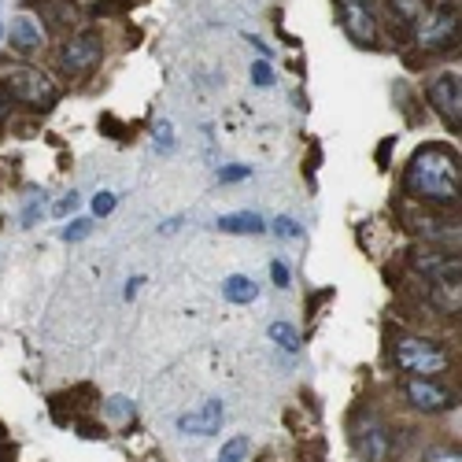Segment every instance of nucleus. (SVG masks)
<instances>
[{
	"mask_svg": "<svg viewBox=\"0 0 462 462\" xmlns=\"http://www.w3.org/2000/svg\"><path fill=\"white\" fill-rule=\"evenodd\" d=\"M426 22H429V27L422 30V41L429 44V49L444 52V49H451V44L458 41V8L455 4H444L441 15H433Z\"/></svg>",
	"mask_w": 462,
	"mask_h": 462,
	"instance_id": "obj_8",
	"label": "nucleus"
},
{
	"mask_svg": "<svg viewBox=\"0 0 462 462\" xmlns=\"http://www.w3.org/2000/svg\"><path fill=\"white\" fill-rule=\"evenodd\" d=\"M429 462H458V455H429Z\"/></svg>",
	"mask_w": 462,
	"mask_h": 462,
	"instance_id": "obj_32",
	"label": "nucleus"
},
{
	"mask_svg": "<svg viewBox=\"0 0 462 462\" xmlns=\"http://www.w3.org/2000/svg\"><path fill=\"white\" fill-rule=\"evenodd\" d=\"M407 193L426 203L458 200V155L448 145H426L407 167Z\"/></svg>",
	"mask_w": 462,
	"mask_h": 462,
	"instance_id": "obj_1",
	"label": "nucleus"
},
{
	"mask_svg": "<svg viewBox=\"0 0 462 462\" xmlns=\"http://www.w3.org/2000/svg\"><path fill=\"white\" fill-rule=\"evenodd\" d=\"M41 211H44V200H30V203H27V211H22V226H30Z\"/></svg>",
	"mask_w": 462,
	"mask_h": 462,
	"instance_id": "obj_28",
	"label": "nucleus"
},
{
	"mask_svg": "<svg viewBox=\"0 0 462 462\" xmlns=\"http://www.w3.org/2000/svg\"><path fill=\"white\" fill-rule=\"evenodd\" d=\"M0 37H4V30H0Z\"/></svg>",
	"mask_w": 462,
	"mask_h": 462,
	"instance_id": "obj_34",
	"label": "nucleus"
},
{
	"mask_svg": "<svg viewBox=\"0 0 462 462\" xmlns=\"http://www.w3.org/2000/svg\"><path fill=\"white\" fill-rule=\"evenodd\" d=\"M248 174H251L248 167L234 163V167H222V171H219V181H241V178H248Z\"/></svg>",
	"mask_w": 462,
	"mask_h": 462,
	"instance_id": "obj_26",
	"label": "nucleus"
},
{
	"mask_svg": "<svg viewBox=\"0 0 462 462\" xmlns=\"http://www.w3.org/2000/svg\"><path fill=\"white\" fill-rule=\"evenodd\" d=\"M222 296L229 299V304H251V299L259 296V285L251 282V277H244V274H234V277H226Z\"/></svg>",
	"mask_w": 462,
	"mask_h": 462,
	"instance_id": "obj_13",
	"label": "nucleus"
},
{
	"mask_svg": "<svg viewBox=\"0 0 462 462\" xmlns=\"http://www.w3.org/2000/svg\"><path fill=\"white\" fill-rule=\"evenodd\" d=\"M355 444H359V455L366 462H385L388 458V433L378 426V422H370L359 436H355Z\"/></svg>",
	"mask_w": 462,
	"mask_h": 462,
	"instance_id": "obj_10",
	"label": "nucleus"
},
{
	"mask_svg": "<svg viewBox=\"0 0 462 462\" xmlns=\"http://www.w3.org/2000/svg\"><path fill=\"white\" fill-rule=\"evenodd\" d=\"M115 203H119V196L115 193H97V200H92V215H111L115 211Z\"/></svg>",
	"mask_w": 462,
	"mask_h": 462,
	"instance_id": "obj_20",
	"label": "nucleus"
},
{
	"mask_svg": "<svg viewBox=\"0 0 462 462\" xmlns=\"http://www.w3.org/2000/svg\"><path fill=\"white\" fill-rule=\"evenodd\" d=\"M403 392H407V400H410V407H418V410H426V414H436V410H448V407L455 403V396H451V388H444V385H436L433 378H410Z\"/></svg>",
	"mask_w": 462,
	"mask_h": 462,
	"instance_id": "obj_6",
	"label": "nucleus"
},
{
	"mask_svg": "<svg viewBox=\"0 0 462 462\" xmlns=\"http://www.w3.org/2000/svg\"><path fill=\"white\" fill-rule=\"evenodd\" d=\"M219 229H226V234H263V219L256 215V211H237V215H222L219 219Z\"/></svg>",
	"mask_w": 462,
	"mask_h": 462,
	"instance_id": "obj_12",
	"label": "nucleus"
},
{
	"mask_svg": "<svg viewBox=\"0 0 462 462\" xmlns=\"http://www.w3.org/2000/svg\"><path fill=\"white\" fill-rule=\"evenodd\" d=\"M289 277H292V274H289V267H285V263H277V259L270 263V282H274L277 289H289Z\"/></svg>",
	"mask_w": 462,
	"mask_h": 462,
	"instance_id": "obj_23",
	"label": "nucleus"
},
{
	"mask_svg": "<svg viewBox=\"0 0 462 462\" xmlns=\"http://www.w3.org/2000/svg\"><path fill=\"white\" fill-rule=\"evenodd\" d=\"M12 44L19 52H41V44H44V34H41V27L30 19V15H19L15 22H12Z\"/></svg>",
	"mask_w": 462,
	"mask_h": 462,
	"instance_id": "obj_11",
	"label": "nucleus"
},
{
	"mask_svg": "<svg viewBox=\"0 0 462 462\" xmlns=\"http://www.w3.org/2000/svg\"><path fill=\"white\" fill-rule=\"evenodd\" d=\"M82 436H89V441H97V436H104V429H100V426H89V422H82Z\"/></svg>",
	"mask_w": 462,
	"mask_h": 462,
	"instance_id": "obj_30",
	"label": "nucleus"
},
{
	"mask_svg": "<svg viewBox=\"0 0 462 462\" xmlns=\"http://www.w3.org/2000/svg\"><path fill=\"white\" fill-rule=\"evenodd\" d=\"M123 12H130L126 0H100V4L92 8V15H123Z\"/></svg>",
	"mask_w": 462,
	"mask_h": 462,
	"instance_id": "obj_21",
	"label": "nucleus"
},
{
	"mask_svg": "<svg viewBox=\"0 0 462 462\" xmlns=\"http://www.w3.org/2000/svg\"><path fill=\"white\" fill-rule=\"evenodd\" d=\"M104 410H108V418H115V422H130V418H133V403L123 400V396H111V400L104 403Z\"/></svg>",
	"mask_w": 462,
	"mask_h": 462,
	"instance_id": "obj_18",
	"label": "nucleus"
},
{
	"mask_svg": "<svg viewBox=\"0 0 462 462\" xmlns=\"http://www.w3.org/2000/svg\"><path fill=\"white\" fill-rule=\"evenodd\" d=\"M34 4H41L44 12H49L52 22H63V27H67V22H75V8L67 4V0H34Z\"/></svg>",
	"mask_w": 462,
	"mask_h": 462,
	"instance_id": "obj_16",
	"label": "nucleus"
},
{
	"mask_svg": "<svg viewBox=\"0 0 462 462\" xmlns=\"http://www.w3.org/2000/svg\"><path fill=\"white\" fill-rule=\"evenodd\" d=\"M155 148H159V152H171V148H174L171 123H159V126H155Z\"/></svg>",
	"mask_w": 462,
	"mask_h": 462,
	"instance_id": "obj_22",
	"label": "nucleus"
},
{
	"mask_svg": "<svg viewBox=\"0 0 462 462\" xmlns=\"http://www.w3.org/2000/svg\"><path fill=\"white\" fill-rule=\"evenodd\" d=\"M270 340L274 344H282L285 352H299V333H296V326L292 322H270Z\"/></svg>",
	"mask_w": 462,
	"mask_h": 462,
	"instance_id": "obj_15",
	"label": "nucleus"
},
{
	"mask_svg": "<svg viewBox=\"0 0 462 462\" xmlns=\"http://www.w3.org/2000/svg\"><path fill=\"white\" fill-rule=\"evenodd\" d=\"M4 97L22 100V104H37V108H52L60 89L52 85L49 75L30 71V67H19V71H8V78H4Z\"/></svg>",
	"mask_w": 462,
	"mask_h": 462,
	"instance_id": "obj_3",
	"label": "nucleus"
},
{
	"mask_svg": "<svg viewBox=\"0 0 462 462\" xmlns=\"http://www.w3.org/2000/svg\"><path fill=\"white\" fill-rule=\"evenodd\" d=\"M100 56H104V41H100V34L82 30V34H75L71 41L63 44L60 63H63L67 75H89L92 67L100 63Z\"/></svg>",
	"mask_w": 462,
	"mask_h": 462,
	"instance_id": "obj_4",
	"label": "nucleus"
},
{
	"mask_svg": "<svg viewBox=\"0 0 462 462\" xmlns=\"http://www.w3.org/2000/svg\"><path fill=\"white\" fill-rule=\"evenodd\" d=\"M429 100L433 108L444 115V123L458 130V108H462V92H458V75H436L429 82Z\"/></svg>",
	"mask_w": 462,
	"mask_h": 462,
	"instance_id": "obj_7",
	"label": "nucleus"
},
{
	"mask_svg": "<svg viewBox=\"0 0 462 462\" xmlns=\"http://www.w3.org/2000/svg\"><path fill=\"white\" fill-rule=\"evenodd\" d=\"M392 12H396V19L403 22V27H422L426 19V0H388Z\"/></svg>",
	"mask_w": 462,
	"mask_h": 462,
	"instance_id": "obj_14",
	"label": "nucleus"
},
{
	"mask_svg": "<svg viewBox=\"0 0 462 462\" xmlns=\"http://www.w3.org/2000/svg\"><path fill=\"white\" fill-rule=\"evenodd\" d=\"M248 436H234V441H226L222 444V451H219V462H241L244 455H248Z\"/></svg>",
	"mask_w": 462,
	"mask_h": 462,
	"instance_id": "obj_17",
	"label": "nucleus"
},
{
	"mask_svg": "<svg viewBox=\"0 0 462 462\" xmlns=\"http://www.w3.org/2000/svg\"><path fill=\"white\" fill-rule=\"evenodd\" d=\"M274 234H282V237H299V226L292 219H277L274 222Z\"/></svg>",
	"mask_w": 462,
	"mask_h": 462,
	"instance_id": "obj_27",
	"label": "nucleus"
},
{
	"mask_svg": "<svg viewBox=\"0 0 462 462\" xmlns=\"http://www.w3.org/2000/svg\"><path fill=\"white\" fill-rule=\"evenodd\" d=\"M340 22H344V34H348L355 44H362V49H374L378 41V19L374 12H370V4H362V0H340Z\"/></svg>",
	"mask_w": 462,
	"mask_h": 462,
	"instance_id": "obj_5",
	"label": "nucleus"
},
{
	"mask_svg": "<svg viewBox=\"0 0 462 462\" xmlns=\"http://www.w3.org/2000/svg\"><path fill=\"white\" fill-rule=\"evenodd\" d=\"M448 362H451L448 352L436 340H422V337L396 340V366L407 370V374L429 378V374H441V370H448Z\"/></svg>",
	"mask_w": 462,
	"mask_h": 462,
	"instance_id": "obj_2",
	"label": "nucleus"
},
{
	"mask_svg": "<svg viewBox=\"0 0 462 462\" xmlns=\"http://www.w3.org/2000/svg\"><path fill=\"white\" fill-rule=\"evenodd\" d=\"M89 234H92V222L89 219H75L71 226L63 229V241H85Z\"/></svg>",
	"mask_w": 462,
	"mask_h": 462,
	"instance_id": "obj_19",
	"label": "nucleus"
},
{
	"mask_svg": "<svg viewBox=\"0 0 462 462\" xmlns=\"http://www.w3.org/2000/svg\"><path fill=\"white\" fill-rule=\"evenodd\" d=\"M4 115H8V97L0 92V123H4Z\"/></svg>",
	"mask_w": 462,
	"mask_h": 462,
	"instance_id": "obj_33",
	"label": "nucleus"
},
{
	"mask_svg": "<svg viewBox=\"0 0 462 462\" xmlns=\"http://www.w3.org/2000/svg\"><path fill=\"white\" fill-rule=\"evenodd\" d=\"M251 82H256L259 89H267V85L274 82V71H270V63H256V67H251Z\"/></svg>",
	"mask_w": 462,
	"mask_h": 462,
	"instance_id": "obj_24",
	"label": "nucleus"
},
{
	"mask_svg": "<svg viewBox=\"0 0 462 462\" xmlns=\"http://www.w3.org/2000/svg\"><path fill=\"white\" fill-rule=\"evenodd\" d=\"M75 207H78V193H67V196H63V200L52 207V215H56V219H63V215H71Z\"/></svg>",
	"mask_w": 462,
	"mask_h": 462,
	"instance_id": "obj_25",
	"label": "nucleus"
},
{
	"mask_svg": "<svg viewBox=\"0 0 462 462\" xmlns=\"http://www.w3.org/2000/svg\"><path fill=\"white\" fill-rule=\"evenodd\" d=\"M219 426H222V403L219 400H207L196 410H189V414H181V418H178V429L193 433V436H211V433H219Z\"/></svg>",
	"mask_w": 462,
	"mask_h": 462,
	"instance_id": "obj_9",
	"label": "nucleus"
},
{
	"mask_svg": "<svg viewBox=\"0 0 462 462\" xmlns=\"http://www.w3.org/2000/svg\"><path fill=\"white\" fill-rule=\"evenodd\" d=\"M0 462H15V451H12V448H4V444H0Z\"/></svg>",
	"mask_w": 462,
	"mask_h": 462,
	"instance_id": "obj_31",
	"label": "nucleus"
},
{
	"mask_svg": "<svg viewBox=\"0 0 462 462\" xmlns=\"http://www.w3.org/2000/svg\"><path fill=\"white\" fill-rule=\"evenodd\" d=\"M141 285H145V277H130V282H126V299H133Z\"/></svg>",
	"mask_w": 462,
	"mask_h": 462,
	"instance_id": "obj_29",
	"label": "nucleus"
}]
</instances>
